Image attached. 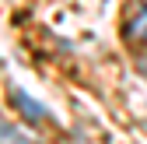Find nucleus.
I'll return each mask as SVG.
<instances>
[{
  "instance_id": "nucleus-2",
  "label": "nucleus",
  "mask_w": 147,
  "mask_h": 144,
  "mask_svg": "<svg viewBox=\"0 0 147 144\" xmlns=\"http://www.w3.org/2000/svg\"><path fill=\"white\" fill-rule=\"evenodd\" d=\"M11 98L18 102V109H21L32 123H39V120H46V109H42V105H35V98H28L25 92H21V88H11Z\"/></svg>"
},
{
  "instance_id": "nucleus-1",
  "label": "nucleus",
  "mask_w": 147,
  "mask_h": 144,
  "mask_svg": "<svg viewBox=\"0 0 147 144\" xmlns=\"http://www.w3.org/2000/svg\"><path fill=\"white\" fill-rule=\"evenodd\" d=\"M123 32H126V39H130V42L147 46V0H133V4L126 7Z\"/></svg>"
},
{
  "instance_id": "nucleus-3",
  "label": "nucleus",
  "mask_w": 147,
  "mask_h": 144,
  "mask_svg": "<svg viewBox=\"0 0 147 144\" xmlns=\"http://www.w3.org/2000/svg\"><path fill=\"white\" fill-rule=\"evenodd\" d=\"M144 70H147V60H144Z\"/></svg>"
}]
</instances>
